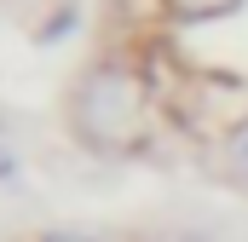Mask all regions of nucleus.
Returning <instances> with one entry per match:
<instances>
[{"instance_id": "3", "label": "nucleus", "mask_w": 248, "mask_h": 242, "mask_svg": "<svg viewBox=\"0 0 248 242\" xmlns=\"http://www.w3.org/2000/svg\"><path fill=\"white\" fill-rule=\"evenodd\" d=\"M243 0H162V12L173 17V23H208V17H225V12H237Z\"/></svg>"}, {"instance_id": "2", "label": "nucleus", "mask_w": 248, "mask_h": 242, "mask_svg": "<svg viewBox=\"0 0 248 242\" xmlns=\"http://www.w3.org/2000/svg\"><path fill=\"white\" fill-rule=\"evenodd\" d=\"M219 173L248 196V116L231 121V127H225V138H219Z\"/></svg>"}, {"instance_id": "5", "label": "nucleus", "mask_w": 248, "mask_h": 242, "mask_svg": "<svg viewBox=\"0 0 248 242\" xmlns=\"http://www.w3.org/2000/svg\"><path fill=\"white\" fill-rule=\"evenodd\" d=\"M17 179V156H12V144L0 138V184H12Z\"/></svg>"}, {"instance_id": "1", "label": "nucleus", "mask_w": 248, "mask_h": 242, "mask_svg": "<svg viewBox=\"0 0 248 242\" xmlns=\"http://www.w3.org/2000/svg\"><path fill=\"white\" fill-rule=\"evenodd\" d=\"M69 133L93 156H133L150 138V81L122 58L87 63L69 87Z\"/></svg>"}, {"instance_id": "4", "label": "nucleus", "mask_w": 248, "mask_h": 242, "mask_svg": "<svg viewBox=\"0 0 248 242\" xmlns=\"http://www.w3.org/2000/svg\"><path fill=\"white\" fill-rule=\"evenodd\" d=\"M41 242H104V237H93V231H41Z\"/></svg>"}, {"instance_id": "6", "label": "nucleus", "mask_w": 248, "mask_h": 242, "mask_svg": "<svg viewBox=\"0 0 248 242\" xmlns=\"http://www.w3.org/2000/svg\"><path fill=\"white\" fill-rule=\"evenodd\" d=\"M150 242H208V237H196V231H179V237H150Z\"/></svg>"}]
</instances>
